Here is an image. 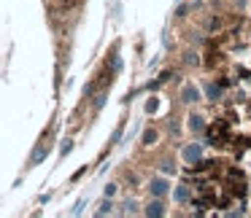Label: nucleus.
I'll return each mask as SVG.
<instances>
[{
  "mask_svg": "<svg viewBox=\"0 0 251 218\" xmlns=\"http://www.w3.org/2000/svg\"><path fill=\"white\" fill-rule=\"evenodd\" d=\"M178 100H181L184 105H197L200 100H205V97H202L200 87H195L192 81H186L184 87H181V92H178Z\"/></svg>",
  "mask_w": 251,
  "mask_h": 218,
  "instance_id": "f257e3e1",
  "label": "nucleus"
},
{
  "mask_svg": "<svg viewBox=\"0 0 251 218\" xmlns=\"http://www.w3.org/2000/svg\"><path fill=\"white\" fill-rule=\"evenodd\" d=\"M146 191H149V196H159V199H165V196L170 194V183H168V178H162V175L151 178V180L146 183Z\"/></svg>",
  "mask_w": 251,
  "mask_h": 218,
  "instance_id": "f03ea898",
  "label": "nucleus"
},
{
  "mask_svg": "<svg viewBox=\"0 0 251 218\" xmlns=\"http://www.w3.org/2000/svg\"><path fill=\"white\" fill-rule=\"evenodd\" d=\"M143 216H149V218H162V216H168V207H165V202L159 199V196H151V199L143 205Z\"/></svg>",
  "mask_w": 251,
  "mask_h": 218,
  "instance_id": "7ed1b4c3",
  "label": "nucleus"
},
{
  "mask_svg": "<svg viewBox=\"0 0 251 218\" xmlns=\"http://www.w3.org/2000/svg\"><path fill=\"white\" fill-rule=\"evenodd\" d=\"M186 130L192 132V135H205V130H208V124H205V116H200V113H195L192 110L189 116H186Z\"/></svg>",
  "mask_w": 251,
  "mask_h": 218,
  "instance_id": "20e7f679",
  "label": "nucleus"
},
{
  "mask_svg": "<svg viewBox=\"0 0 251 218\" xmlns=\"http://www.w3.org/2000/svg\"><path fill=\"white\" fill-rule=\"evenodd\" d=\"M173 199H176V205H189L195 196H192V186L189 183H178L173 189Z\"/></svg>",
  "mask_w": 251,
  "mask_h": 218,
  "instance_id": "39448f33",
  "label": "nucleus"
},
{
  "mask_svg": "<svg viewBox=\"0 0 251 218\" xmlns=\"http://www.w3.org/2000/svg\"><path fill=\"white\" fill-rule=\"evenodd\" d=\"M181 156H184L186 164H197V162H200V156H202V146H200V143H189V146H184Z\"/></svg>",
  "mask_w": 251,
  "mask_h": 218,
  "instance_id": "423d86ee",
  "label": "nucleus"
},
{
  "mask_svg": "<svg viewBox=\"0 0 251 218\" xmlns=\"http://www.w3.org/2000/svg\"><path fill=\"white\" fill-rule=\"evenodd\" d=\"M157 143H159V130H157V127H146L143 135H141V146L143 148H154Z\"/></svg>",
  "mask_w": 251,
  "mask_h": 218,
  "instance_id": "0eeeda50",
  "label": "nucleus"
},
{
  "mask_svg": "<svg viewBox=\"0 0 251 218\" xmlns=\"http://www.w3.org/2000/svg\"><path fill=\"white\" fill-rule=\"evenodd\" d=\"M202 89H205V100H211V103H219V100H222V84L219 81H205Z\"/></svg>",
  "mask_w": 251,
  "mask_h": 218,
  "instance_id": "6e6552de",
  "label": "nucleus"
},
{
  "mask_svg": "<svg viewBox=\"0 0 251 218\" xmlns=\"http://www.w3.org/2000/svg\"><path fill=\"white\" fill-rule=\"evenodd\" d=\"M116 213H122V216H138V213H143V207H141V202H138V199H125Z\"/></svg>",
  "mask_w": 251,
  "mask_h": 218,
  "instance_id": "1a4fd4ad",
  "label": "nucleus"
},
{
  "mask_svg": "<svg viewBox=\"0 0 251 218\" xmlns=\"http://www.w3.org/2000/svg\"><path fill=\"white\" fill-rule=\"evenodd\" d=\"M157 170H159V173H162V175H168V178H170V175H176V173H178V164H176V159L165 156V159H159Z\"/></svg>",
  "mask_w": 251,
  "mask_h": 218,
  "instance_id": "9d476101",
  "label": "nucleus"
},
{
  "mask_svg": "<svg viewBox=\"0 0 251 218\" xmlns=\"http://www.w3.org/2000/svg\"><path fill=\"white\" fill-rule=\"evenodd\" d=\"M114 207H116V205H114V199H111V196H105V199L100 202V207L95 210V216H111V213H116Z\"/></svg>",
  "mask_w": 251,
  "mask_h": 218,
  "instance_id": "9b49d317",
  "label": "nucleus"
},
{
  "mask_svg": "<svg viewBox=\"0 0 251 218\" xmlns=\"http://www.w3.org/2000/svg\"><path fill=\"white\" fill-rule=\"evenodd\" d=\"M200 51H195V49H189L184 54V65H189V67H200Z\"/></svg>",
  "mask_w": 251,
  "mask_h": 218,
  "instance_id": "f8f14e48",
  "label": "nucleus"
},
{
  "mask_svg": "<svg viewBox=\"0 0 251 218\" xmlns=\"http://www.w3.org/2000/svg\"><path fill=\"white\" fill-rule=\"evenodd\" d=\"M195 6H197V3H181V6L176 8V17H178V19H186V17H189V11H192Z\"/></svg>",
  "mask_w": 251,
  "mask_h": 218,
  "instance_id": "ddd939ff",
  "label": "nucleus"
},
{
  "mask_svg": "<svg viewBox=\"0 0 251 218\" xmlns=\"http://www.w3.org/2000/svg\"><path fill=\"white\" fill-rule=\"evenodd\" d=\"M116 191H119V183H105L103 186V196H111V199H114Z\"/></svg>",
  "mask_w": 251,
  "mask_h": 218,
  "instance_id": "4468645a",
  "label": "nucleus"
},
{
  "mask_svg": "<svg viewBox=\"0 0 251 218\" xmlns=\"http://www.w3.org/2000/svg\"><path fill=\"white\" fill-rule=\"evenodd\" d=\"M219 27H222V19H219V17H211V19L205 22V30H208V33H213V30H219Z\"/></svg>",
  "mask_w": 251,
  "mask_h": 218,
  "instance_id": "2eb2a0df",
  "label": "nucleus"
},
{
  "mask_svg": "<svg viewBox=\"0 0 251 218\" xmlns=\"http://www.w3.org/2000/svg\"><path fill=\"white\" fill-rule=\"evenodd\" d=\"M157 105H159L157 97H149L146 100V113H154V110H157Z\"/></svg>",
  "mask_w": 251,
  "mask_h": 218,
  "instance_id": "dca6fc26",
  "label": "nucleus"
},
{
  "mask_svg": "<svg viewBox=\"0 0 251 218\" xmlns=\"http://www.w3.org/2000/svg\"><path fill=\"white\" fill-rule=\"evenodd\" d=\"M71 151H73V140H65V143L60 146V156H68Z\"/></svg>",
  "mask_w": 251,
  "mask_h": 218,
  "instance_id": "f3484780",
  "label": "nucleus"
},
{
  "mask_svg": "<svg viewBox=\"0 0 251 218\" xmlns=\"http://www.w3.org/2000/svg\"><path fill=\"white\" fill-rule=\"evenodd\" d=\"M122 132H125V124H119L116 127V132H114V137H111V146H116V143L122 140Z\"/></svg>",
  "mask_w": 251,
  "mask_h": 218,
  "instance_id": "a211bd4d",
  "label": "nucleus"
},
{
  "mask_svg": "<svg viewBox=\"0 0 251 218\" xmlns=\"http://www.w3.org/2000/svg\"><path fill=\"white\" fill-rule=\"evenodd\" d=\"M103 103H105V92H100L98 97H95V110H100V108H103Z\"/></svg>",
  "mask_w": 251,
  "mask_h": 218,
  "instance_id": "6ab92c4d",
  "label": "nucleus"
},
{
  "mask_svg": "<svg viewBox=\"0 0 251 218\" xmlns=\"http://www.w3.org/2000/svg\"><path fill=\"white\" fill-rule=\"evenodd\" d=\"M84 205H87V202H84V199H78V202H76V207H73V210H71V213H73V216H81V210H84Z\"/></svg>",
  "mask_w": 251,
  "mask_h": 218,
  "instance_id": "aec40b11",
  "label": "nucleus"
}]
</instances>
